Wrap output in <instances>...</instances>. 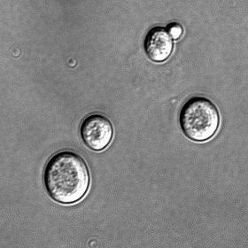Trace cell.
Here are the masks:
<instances>
[{
	"instance_id": "obj_4",
	"label": "cell",
	"mask_w": 248,
	"mask_h": 248,
	"mask_svg": "<svg viewBox=\"0 0 248 248\" xmlns=\"http://www.w3.org/2000/svg\"><path fill=\"white\" fill-rule=\"evenodd\" d=\"M145 51L147 57L155 62H165L173 51V39L165 28L151 29L145 39Z\"/></svg>"
},
{
	"instance_id": "obj_1",
	"label": "cell",
	"mask_w": 248,
	"mask_h": 248,
	"mask_svg": "<svg viewBox=\"0 0 248 248\" xmlns=\"http://www.w3.org/2000/svg\"><path fill=\"white\" fill-rule=\"evenodd\" d=\"M44 181L48 195L62 204L79 202L90 186V171L82 156L63 151L47 162Z\"/></svg>"
},
{
	"instance_id": "obj_2",
	"label": "cell",
	"mask_w": 248,
	"mask_h": 248,
	"mask_svg": "<svg viewBox=\"0 0 248 248\" xmlns=\"http://www.w3.org/2000/svg\"><path fill=\"white\" fill-rule=\"evenodd\" d=\"M179 122L184 134L188 139L203 142L217 133L220 125V114L210 99L194 97L182 108Z\"/></svg>"
},
{
	"instance_id": "obj_5",
	"label": "cell",
	"mask_w": 248,
	"mask_h": 248,
	"mask_svg": "<svg viewBox=\"0 0 248 248\" xmlns=\"http://www.w3.org/2000/svg\"><path fill=\"white\" fill-rule=\"evenodd\" d=\"M166 30L172 39H178L183 34V28L181 24L176 22H172L170 24H169Z\"/></svg>"
},
{
	"instance_id": "obj_3",
	"label": "cell",
	"mask_w": 248,
	"mask_h": 248,
	"mask_svg": "<svg viewBox=\"0 0 248 248\" xmlns=\"http://www.w3.org/2000/svg\"><path fill=\"white\" fill-rule=\"evenodd\" d=\"M83 143L93 151H102L112 141L114 128L111 121L102 114H91L80 127Z\"/></svg>"
}]
</instances>
